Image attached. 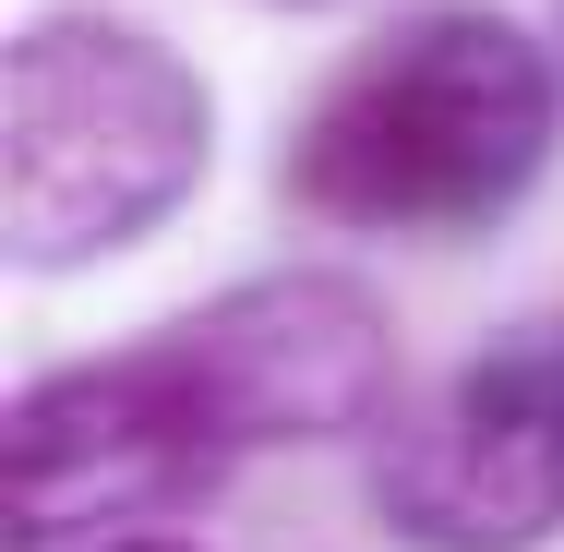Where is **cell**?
<instances>
[{
	"label": "cell",
	"instance_id": "cell-4",
	"mask_svg": "<svg viewBox=\"0 0 564 552\" xmlns=\"http://www.w3.org/2000/svg\"><path fill=\"white\" fill-rule=\"evenodd\" d=\"M372 517L409 552H541L564 529V336H492L433 397L384 409Z\"/></svg>",
	"mask_w": 564,
	"mask_h": 552
},
{
	"label": "cell",
	"instance_id": "cell-3",
	"mask_svg": "<svg viewBox=\"0 0 564 552\" xmlns=\"http://www.w3.org/2000/svg\"><path fill=\"white\" fill-rule=\"evenodd\" d=\"M240 456H252V444L228 433L205 360L181 348V325H156L144 348H120V360L36 372V385L12 397V433H0V517H12V552L109 541V529L193 517Z\"/></svg>",
	"mask_w": 564,
	"mask_h": 552
},
{
	"label": "cell",
	"instance_id": "cell-2",
	"mask_svg": "<svg viewBox=\"0 0 564 552\" xmlns=\"http://www.w3.org/2000/svg\"><path fill=\"white\" fill-rule=\"evenodd\" d=\"M217 156L205 73L120 24V12H36L0 48V240L24 277H85L193 205Z\"/></svg>",
	"mask_w": 564,
	"mask_h": 552
},
{
	"label": "cell",
	"instance_id": "cell-6",
	"mask_svg": "<svg viewBox=\"0 0 564 552\" xmlns=\"http://www.w3.org/2000/svg\"><path fill=\"white\" fill-rule=\"evenodd\" d=\"M97 552H205V541H181V529H120V541H97Z\"/></svg>",
	"mask_w": 564,
	"mask_h": 552
},
{
	"label": "cell",
	"instance_id": "cell-5",
	"mask_svg": "<svg viewBox=\"0 0 564 552\" xmlns=\"http://www.w3.org/2000/svg\"><path fill=\"white\" fill-rule=\"evenodd\" d=\"M181 348L205 360L228 433L252 456L384 433V409H397V313L360 277H337V264L240 277L228 301L181 313Z\"/></svg>",
	"mask_w": 564,
	"mask_h": 552
},
{
	"label": "cell",
	"instance_id": "cell-1",
	"mask_svg": "<svg viewBox=\"0 0 564 552\" xmlns=\"http://www.w3.org/2000/svg\"><path fill=\"white\" fill-rule=\"evenodd\" d=\"M564 73L480 0H421L372 24L289 132V193L360 240H468L517 217L553 169Z\"/></svg>",
	"mask_w": 564,
	"mask_h": 552
}]
</instances>
